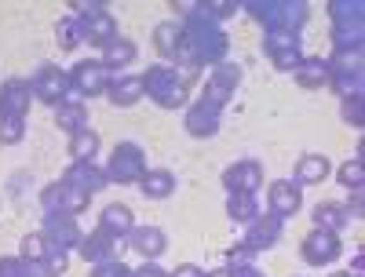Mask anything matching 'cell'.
<instances>
[{
	"label": "cell",
	"mask_w": 365,
	"mask_h": 277,
	"mask_svg": "<svg viewBox=\"0 0 365 277\" xmlns=\"http://www.w3.org/2000/svg\"><path fill=\"white\" fill-rule=\"evenodd\" d=\"M227 48H230L227 29L216 19H208L205 8L197 4V11L182 22V48H179V58L172 66H182V63L201 66V70L220 66V63H227Z\"/></svg>",
	"instance_id": "obj_1"
},
{
	"label": "cell",
	"mask_w": 365,
	"mask_h": 277,
	"mask_svg": "<svg viewBox=\"0 0 365 277\" xmlns=\"http://www.w3.org/2000/svg\"><path fill=\"white\" fill-rule=\"evenodd\" d=\"M241 8L263 26V33H292V37H299V29L311 22L307 0H245Z\"/></svg>",
	"instance_id": "obj_2"
},
{
	"label": "cell",
	"mask_w": 365,
	"mask_h": 277,
	"mask_svg": "<svg viewBox=\"0 0 365 277\" xmlns=\"http://www.w3.org/2000/svg\"><path fill=\"white\" fill-rule=\"evenodd\" d=\"M332 22V48H358L365 51V4L361 0H329Z\"/></svg>",
	"instance_id": "obj_3"
},
{
	"label": "cell",
	"mask_w": 365,
	"mask_h": 277,
	"mask_svg": "<svg viewBox=\"0 0 365 277\" xmlns=\"http://www.w3.org/2000/svg\"><path fill=\"white\" fill-rule=\"evenodd\" d=\"M143 77V88H146V95L154 99L161 110H182L190 103V88L179 80V73L168 66V63H154V66H146Z\"/></svg>",
	"instance_id": "obj_4"
},
{
	"label": "cell",
	"mask_w": 365,
	"mask_h": 277,
	"mask_svg": "<svg viewBox=\"0 0 365 277\" xmlns=\"http://www.w3.org/2000/svg\"><path fill=\"white\" fill-rule=\"evenodd\" d=\"M106 182H117V187H139V179L150 172L146 168V150L132 139L117 142L110 150V161H106Z\"/></svg>",
	"instance_id": "obj_5"
},
{
	"label": "cell",
	"mask_w": 365,
	"mask_h": 277,
	"mask_svg": "<svg viewBox=\"0 0 365 277\" xmlns=\"http://www.w3.org/2000/svg\"><path fill=\"white\" fill-rule=\"evenodd\" d=\"M29 91H34V99H37V103H44V106H51V110L73 95L70 73H66L63 66H55V63L37 66V73L29 77Z\"/></svg>",
	"instance_id": "obj_6"
},
{
	"label": "cell",
	"mask_w": 365,
	"mask_h": 277,
	"mask_svg": "<svg viewBox=\"0 0 365 277\" xmlns=\"http://www.w3.org/2000/svg\"><path fill=\"white\" fill-rule=\"evenodd\" d=\"M70 88H73V95L77 99H99V95H106V88H110V80H113V73L99 63V58H81V63H73L70 70Z\"/></svg>",
	"instance_id": "obj_7"
},
{
	"label": "cell",
	"mask_w": 365,
	"mask_h": 277,
	"mask_svg": "<svg viewBox=\"0 0 365 277\" xmlns=\"http://www.w3.org/2000/svg\"><path fill=\"white\" fill-rule=\"evenodd\" d=\"M88 204H91V197H88L84 190L70 187V182H63V179L48 182V187L41 190V208H44V215H73V219H77L81 211H88Z\"/></svg>",
	"instance_id": "obj_8"
},
{
	"label": "cell",
	"mask_w": 365,
	"mask_h": 277,
	"mask_svg": "<svg viewBox=\"0 0 365 277\" xmlns=\"http://www.w3.org/2000/svg\"><path fill=\"white\" fill-rule=\"evenodd\" d=\"M299 256L307 266H332L340 256H344V241L340 234H329V230H311V234H303L299 241Z\"/></svg>",
	"instance_id": "obj_9"
},
{
	"label": "cell",
	"mask_w": 365,
	"mask_h": 277,
	"mask_svg": "<svg viewBox=\"0 0 365 277\" xmlns=\"http://www.w3.org/2000/svg\"><path fill=\"white\" fill-rule=\"evenodd\" d=\"M237 84H241V66H237V63H220V66H212V73H208V80H205V91H201V99H205L208 106L223 110V106L234 99Z\"/></svg>",
	"instance_id": "obj_10"
},
{
	"label": "cell",
	"mask_w": 365,
	"mask_h": 277,
	"mask_svg": "<svg viewBox=\"0 0 365 277\" xmlns=\"http://www.w3.org/2000/svg\"><path fill=\"white\" fill-rule=\"evenodd\" d=\"M77 29H81V44H99L106 48L110 41H117V15L110 11V4L77 15Z\"/></svg>",
	"instance_id": "obj_11"
},
{
	"label": "cell",
	"mask_w": 365,
	"mask_h": 277,
	"mask_svg": "<svg viewBox=\"0 0 365 277\" xmlns=\"http://www.w3.org/2000/svg\"><path fill=\"white\" fill-rule=\"evenodd\" d=\"M263 51L278 73H292L303 63V44L292 33H263Z\"/></svg>",
	"instance_id": "obj_12"
},
{
	"label": "cell",
	"mask_w": 365,
	"mask_h": 277,
	"mask_svg": "<svg viewBox=\"0 0 365 277\" xmlns=\"http://www.w3.org/2000/svg\"><path fill=\"white\" fill-rule=\"evenodd\" d=\"M77 252H81V259L84 263H110V259H120V252H125V241L120 237H113V234H106L103 226H96L91 234H84L81 237V244H77Z\"/></svg>",
	"instance_id": "obj_13"
},
{
	"label": "cell",
	"mask_w": 365,
	"mask_h": 277,
	"mask_svg": "<svg viewBox=\"0 0 365 277\" xmlns=\"http://www.w3.org/2000/svg\"><path fill=\"white\" fill-rule=\"evenodd\" d=\"M282 234H285V223L278 219V215H270V211H259L256 219L245 226V241L249 249L259 256V252H270V249H278V241H282Z\"/></svg>",
	"instance_id": "obj_14"
},
{
	"label": "cell",
	"mask_w": 365,
	"mask_h": 277,
	"mask_svg": "<svg viewBox=\"0 0 365 277\" xmlns=\"http://www.w3.org/2000/svg\"><path fill=\"white\" fill-rule=\"evenodd\" d=\"M223 190L227 194H259L263 190V164L245 157V161H234L227 172H223Z\"/></svg>",
	"instance_id": "obj_15"
},
{
	"label": "cell",
	"mask_w": 365,
	"mask_h": 277,
	"mask_svg": "<svg viewBox=\"0 0 365 277\" xmlns=\"http://www.w3.org/2000/svg\"><path fill=\"white\" fill-rule=\"evenodd\" d=\"M182 128H187V135H194V139H216L220 128H223V110H216V106H208L205 99H197V103L187 106Z\"/></svg>",
	"instance_id": "obj_16"
},
{
	"label": "cell",
	"mask_w": 365,
	"mask_h": 277,
	"mask_svg": "<svg viewBox=\"0 0 365 277\" xmlns=\"http://www.w3.org/2000/svg\"><path fill=\"white\" fill-rule=\"evenodd\" d=\"M303 208V190L296 187L292 179H274L267 187V211L278 215V219H292V215Z\"/></svg>",
	"instance_id": "obj_17"
},
{
	"label": "cell",
	"mask_w": 365,
	"mask_h": 277,
	"mask_svg": "<svg viewBox=\"0 0 365 277\" xmlns=\"http://www.w3.org/2000/svg\"><path fill=\"white\" fill-rule=\"evenodd\" d=\"M125 249H132V252H139L143 256V263H158V256H165V249H168V234L161 230V226H139L135 223V230L128 234V241H125Z\"/></svg>",
	"instance_id": "obj_18"
},
{
	"label": "cell",
	"mask_w": 365,
	"mask_h": 277,
	"mask_svg": "<svg viewBox=\"0 0 365 277\" xmlns=\"http://www.w3.org/2000/svg\"><path fill=\"white\" fill-rule=\"evenodd\" d=\"M41 234H44V241H48V244H55V249H63V252L77 249L81 237H84V230L77 226L73 215H44Z\"/></svg>",
	"instance_id": "obj_19"
},
{
	"label": "cell",
	"mask_w": 365,
	"mask_h": 277,
	"mask_svg": "<svg viewBox=\"0 0 365 277\" xmlns=\"http://www.w3.org/2000/svg\"><path fill=\"white\" fill-rule=\"evenodd\" d=\"M29 103H34V91H29V80H4L0 84V117H29Z\"/></svg>",
	"instance_id": "obj_20"
},
{
	"label": "cell",
	"mask_w": 365,
	"mask_h": 277,
	"mask_svg": "<svg viewBox=\"0 0 365 277\" xmlns=\"http://www.w3.org/2000/svg\"><path fill=\"white\" fill-rule=\"evenodd\" d=\"M63 182H70V187L84 190L88 197H96L99 190H106V187H110V182H106V172H103L96 161H70V168H66Z\"/></svg>",
	"instance_id": "obj_21"
},
{
	"label": "cell",
	"mask_w": 365,
	"mask_h": 277,
	"mask_svg": "<svg viewBox=\"0 0 365 277\" xmlns=\"http://www.w3.org/2000/svg\"><path fill=\"white\" fill-rule=\"evenodd\" d=\"M106 95H110V103L113 106H135V103H143V95H146V88H143V77L139 73H113V80H110V88H106Z\"/></svg>",
	"instance_id": "obj_22"
},
{
	"label": "cell",
	"mask_w": 365,
	"mask_h": 277,
	"mask_svg": "<svg viewBox=\"0 0 365 277\" xmlns=\"http://www.w3.org/2000/svg\"><path fill=\"white\" fill-rule=\"evenodd\" d=\"M179 48H182V22H179V19L158 22V26H154V51L172 66L175 58H179Z\"/></svg>",
	"instance_id": "obj_23"
},
{
	"label": "cell",
	"mask_w": 365,
	"mask_h": 277,
	"mask_svg": "<svg viewBox=\"0 0 365 277\" xmlns=\"http://www.w3.org/2000/svg\"><path fill=\"white\" fill-rule=\"evenodd\" d=\"M292 80L307 91H322L329 88V63L322 55H303V63L292 70Z\"/></svg>",
	"instance_id": "obj_24"
},
{
	"label": "cell",
	"mask_w": 365,
	"mask_h": 277,
	"mask_svg": "<svg viewBox=\"0 0 365 277\" xmlns=\"http://www.w3.org/2000/svg\"><path fill=\"white\" fill-rule=\"evenodd\" d=\"M55 128L66 132V135L84 132V128H88V106H84V99L70 95L66 103H58V106H55Z\"/></svg>",
	"instance_id": "obj_25"
},
{
	"label": "cell",
	"mask_w": 365,
	"mask_h": 277,
	"mask_svg": "<svg viewBox=\"0 0 365 277\" xmlns=\"http://www.w3.org/2000/svg\"><path fill=\"white\" fill-rule=\"evenodd\" d=\"M139 58V48H135V41H128V37H117V41H110L106 48H103V55H99V63L110 70V73H125L132 63Z\"/></svg>",
	"instance_id": "obj_26"
},
{
	"label": "cell",
	"mask_w": 365,
	"mask_h": 277,
	"mask_svg": "<svg viewBox=\"0 0 365 277\" xmlns=\"http://www.w3.org/2000/svg\"><path fill=\"white\" fill-rule=\"evenodd\" d=\"M329 172H332V164H329V157L325 153H303V157L296 161V187H318V182H325L329 179Z\"/></svg>",
	"instance_id": "obj_27"
},
{
	"label": "cell",
	"mask_w": 365,
	"mask_h": 277,
	"mask_svg": "<svg viewBox=\"0 0 365 277\" xmlns=\"http://www.w3.org/2000/svg\"><path fill=\"white\" fill-rule=\"evenodd\" d=\"M99 226L106 230V234H113V237H120V241H128V234L135 230V215H132V208L128 204H106L103 208V215H99Z\"/></svg>",
	"instance_id": "obj_28"
},
{
	"label": "cell",
	"mask_w": 365,
	"mask_h": 277,
	"mask_svg": "<svg viewBox=\"0 0 365 277\" xmlns=\"http://www.w3.org/2000/svg\"><path fill=\"white\" fill-rule=\"evenodd\" d=\"M311 219H314V226H318V230L344 234V230L351 226V211H347L344 204H336V201H322V204H314Z\"/></svg>",
	"instance_id": "obj_29"
},
{
	"label": "cell",
	"mask_w": 365,
	"mask_h": 277,
	"mask_svg": "<svg viewBox=\"0 0 365 277\" xmlns=\"http://www.w3.org/2000/svg\"><path fill=\"white\" fill-rule=\"evenodd\" d=\"M139 194L150 197V201H165L175 194V175L168 168H150L143 179H139Z\"/></svg>",
	"instance_id": "obj_30"
},
{
	"label": "cell",
	"mask_w": 365,
	"mask_h": 277,
	"mask_svg": "<svg viewBox=\"0 0 365 277\" xmlns=\"http://www.w3.org/2000/svg\"><path fill=\"white\" fill-rule=\"evenodd\" d=\"M329 73H365V51L358 48H332V55L325 58Z\"/></svg>",
	"instance_id": "obj_31"
},
{
	"label": "cell",
	"mask_w": 365,
	"mask_h": 277,
	"mask_svg": "<svg viewBox=\"0 0 365 277\" xmlns=\"http://www.w3.org/2000/svg\"><path fill=\"white\" fill-rule=\"evenodd\" d=\"M99 150H103L99 132L84 128V132L70 135V161H96V157H99Z\"/></svg>",
	"instance_id": "obj_32"
},
{
	"label": "cell",
	"mask_w": 365,
	"mask_h": 277,
	"mask_svg": "<svg viewBox=\"0 0 365 277\" xmlns=\"http://www.w3.org/2000/svg\"><path fill=\"white\" fill-rule=\"evenodd\" d=\"M227 215H230V223L249 226L259 215V201L252 194H227Z\"/></svg>",
	"instance_id": "obj_33"
},
{
	"label": "cell",
	"mask_w": 365,
	"mask_h": 277,
	"mask_svg": "<svg viewBox=\"0 0 365 277\" xmlns=\"http://www.w3.org/2000/svg\"><path fill=\"white\" fill-rule=\"evenodd\" d=\"M329 88L336 91V99L365 95V73H329Z\"/></svg>",
	"instance_id": "obj_34"
},
{
	"label": "cell",
	"mask_w": 365,
	"mask_h": 277,
	"mask_svg": "<svg viewBox=\"0 0 365 277\" xmlns=\"http://www.w3.org/2000/svg\"><path fill=\"white\" fill-rule=\"evenodd\" d=\"M0 277H44V270L15 252V256H0Z\"/></svg>",
	"instance_id": "obj_35"
},
{
	"label": "cell",
	"mask_w": 365,
	"mask_h": 277,
	"mask_svg": "<svg viewBox=\"0 0 365 277\" xmlns=\"http://www.w3.org/2000/svg\"><path fill=\"white\" fill-rule=\"evenodd\" d=\"M336 182H340L344 190H365V164H361V157L344 161L336 168Z\"/></svg>",
	"instance_id": "obj_36"
},
{
	"label": "cell",
	"mask_w": 365,
	"mask_h": 277,
	"mask_svg": "<svg viewBox=\"0 0 365 277\" xmlns=\"http://www.w3.org/2000/svg\"><path fill=\"white\" fill-rule=\"evenodd\" d=\"M340 117H344V125H351L354 132H361L365 128V95L340 99Z\"/></svg>",
	"instance_id": "obj_37"
},
{
	"label": "cell",
	"mask_w": 365,
	"mask_h": 277,
	"mask_svg": "<svg viewBox=\"0 0 365 277\" xmlns=\"http://www.w3.org/2000/svg\"><path fill=\"white\" fill-rule=\"evenodd\" d=\"M51 249V244L44 241V234L37 230V234H26L22 241H19V256L22 259H29V263H37L41 266V259H44V252Z\"/></svg>",
	"instance_id": "obj_38"
},
{
	"label": "cell",
	"mask_w": 365,
	"mask_h": 277,
	"mask_svg": "<svg viewBox=\"0 0 365 277\" xmlns=\"http://www.w3.org/2000/svg\"><path fill=\"white\" fill-rule=\"evenodd\" d=\"M55 41L63 51H73L81 44V29H77V15H66V19H58L55 26Z\"/></svg>",
	"instance_id": "obj_39"
},
{
	"label": "cell",
	"mask_w": 365,
	"mask_h": 277,
	"mask_svg": "<svg viewBox=\"0 0 365 277\" xmlns=\"http://www.w3.org/2000/svg\"><path fill=\"white\" fill-rule=\"evenodd\" d=\"M41 270H44V277H66V270H70V252H63V249H51L44 252V259H41Z\"/></svg>",
	"instance_id": "obj_40"
},
{
	"label": "cell",
	"mask_w": 365,
	"mask_h": 277,
	"mask_svg": "<svg viewBox=\"0 0 365 277\" xmlns=\"http://www.w3.org/2000/svg\"><path fill=\"white\" fill-rule=\"evenodd\" d=\"M26 139V120L22 117H0V146H19Z\"/></svg>",
	"instance_id": "obj_41"
},
{
	"label": "cell",
	"mask_w": 365,
	"mask_h": 277,
	"mask_svg": "<svg viewBox=\"0 0 365 277\" xmlns=\"http://www.w3.org/2000/svg\"><path fill=\"white\" fill-rule=\"evenodd\" d=\"M201 8H205L208 19H216V22L223 26L227 19H234V11H237L241 4H237V0H201Z\"/></svg>",
	"instance_id": "obj_42"
},
{
	"label": "cell",
	"mask_w": 365,
	"mask_h": 277,
	"mask_svg": "<svg viewBox=\"0 0 365 277\" xmlns=\"http://www.w3.org/2000/svg\"><path fill=\"white\" fill-rule=\"evenodd\" d=\"M223 259H227V266H256V252L249 249L245 241H237V244H230V249L223 252Z\"/></svg>",
	"instance_id": "obj_43"
},
{
	"label": "cell",
	"mask_w": 365,
	"mask_h": 277,
	"mask_svg": "<svg viewBox=\"0 0 365 277\" xmlns=\"http://www.w3.org/2000/svg\"><path fill=\"white\" fill-rule=\"evenodd\" d=\"M88 277H132V266H125L120 259H110V263H96Z\"/></svg>",
	"instance_id": "obj_44"
},
{
	"label": "cell",
	"mask_w": 365,
	"mask_h": 277,
	"mask_svg": "<svg viewBox=\"0 0 365 277\" xmlns=\"http://www.w3.org/2000/svg\"><path fill=\"white\" fill-rule=\"evenodd\" d=\"M197 4H201V0H172V15H179V22H187L194 11H197Z\"/></svg>",
	"instance_id": "obj_45"
},
{
	"label": "cell",
	"mask_w": 365,
	"mask_h": 277,
	"mask_svg": "<svg viewBox=\"0 0 365 277\" xmlns=\"http://www.w3.org/2000/svg\"><path fill=\"white\" fill-rule=\"evenodd\" d=\"M344 208L351 211V219H361V211H365V190H351V201Z\"/></svg>",
	"instance_id": "obj_46"
},
{
	"label": "cell",
	"mask_w": 365,
	"mask_h": 277,
	"mask_svg": "<svg viewBox=\"0 0 365 277\" xmlns=\"http://www.w3.org/2000/svg\"><path fill=\"white\" fill-rule=\"evenodd\" d=\"M132 277H168V270H161L158 263H143L139 270H132Z\"/></svg>",
	"instance_id": "obj_47"
},
{
	"label": "cell",
	"mask_w": 365,
	"mask_h": 277,
	"mask_svg": "<svg viewBox=\"0 0 365 277\" xmlns=\"http://www.w3.org/2000/svg\"><path fill=\"white\" fill-rule=\"evenodd\" d=\"M168 277H205V270H201V266H194V263H182V266H175Z\"/></svg>",
	"instance_id": "obj_48"
},
{
	"label": "cell",
	"mask_w": 365,
	"mask_h": 277,
	"mask_svg": "<svg viewBox=\"0 0 365 277\" xmlns=\"http://www.w3.org/2000/svg\"><path fill=\"white\" fill-rule=\"evenodd\" d=\"M77 15H88V11H96V8H103V0H73L70 4Z\"/></svg>",
	"instance_id": "obj_49"
},
{
	"label": "cell",
	"mask_w": 365,
	"mask_h": 277,
	"mask_svg": "<svg viewBox=\"0 0 365 277\" xmlns=\"http://www.w3.org/2000/svg\"><path fill=\"white\" fill-rule=\"evenodd\" d=\"M351 273L365 277V249H361V244H358V249H354V259H351Z\"/></svg>",
	"instance_id": "obj_50"
},
{
	"label": "cell",
	"mask_w": 365,
	"mask_h": 277,
	"mask_svg": "<svg viewBox=\"0 0 365 277\" xmlns=\"http://www.w3.org/2000/svg\"><path fill=\"white\" fill-rule=\"evenodd\" d=\"M230 277H267V273L256 266H230Z\"/></svg>",
	"instance_id": "obj_51"
},
{
	"label": "cell",
	"mask_w": 365,
	"mask_h": 277,
	"mask_svg": "<svg viewBox=\"0 0 365 277\" xmlns=\"http://www.w3.org/2000/svg\"><path fill=\"white\" fill-rule=\"evenodd\" d=\"M205 277H230V266H220V270H208Z\"/></svg>",
	"instance_id": "obj_52"
},
{
	"label": "cell",
	"mask_w": 365,
	"mask_h": 277,
	"mask_svg": "<svg viewBox=\"0 0 365 277\" xmlns=\"http://www.w3.org/2000/svg\"><path fill=\"white\" fill-rule=\"evenodd\" d=\"M329 277H358V273H351V270H336V273H329Z\"/></svg>",
	"instance_id": "obj_53"
}]
</instances>
